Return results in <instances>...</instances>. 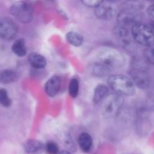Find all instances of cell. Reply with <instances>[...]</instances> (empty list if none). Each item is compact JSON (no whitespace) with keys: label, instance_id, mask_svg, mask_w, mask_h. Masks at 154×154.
<instances>
[{"label":"cell","instance_id":"obj_23","mask_svg":"<svg viewBox=\"0 0 154 154\" xmlns=\"http://www.w3.org/2000/svg\"><path fill=\"white\" fill-rule=\"evenodd\" d=\"M101 2L102 1H99V0H84L82 1V3L87 7L93 8L95 9L99 5Z\"/></svg>","mask_w":154,"mask_h":154},{"label":"cell","instance_id":"obj_10","mask_svg":"<svg viewBox=\"0 0 154 154\" xmlns=\"http://www.w3.org/2000/svg\"><path fill=\"white\" fill-rule=\"evenodd\" d=\"M60 87H61V78L57 75H54L45 84V93L50 97H54L59 93Z\"/></svg>","mask_w":154,"mask_h":154},{"label":"cell","instance_id":"obj_22","mask_svg":"<svg viewBox=\"0 0 154 154\" xmlns=\"http://www.w3.org/2000/svg\"><path fill=\"white\" fill-rule=\"evenodd\" d=\"M144 57L146 60L151 63L152 65H154V48H147L144 51Z\"/></svg>","mask_w":154,"mask_h":154},{"label":"cell","instance_id":"obj_1","mask_svg":"<svg viewBox=\"0 0 154 154\" xmlns=\"http://www.w3.org/2000/svg\"><path fill=\"white\" fill-rule=\"evenodd\" d=\"M117 25L115 32L118 35L126 36L129 30L137 24L141 23V15L139 8L132 5L120 11L117 17Z\"/></svg>","mask_w":154,"mask_h":154},{"label":"cell","instance_id":"obj_20","mask_svg":"<svg viewBox=\"0 0 154 154\" xmlns=\"http://www.w3.org/2000/svg\"><path fill=\"white\" fill-rule=\"evenodd\" d=\"M0 105L6 108L11 105V100L9 98L8 92L2 88L0 89Z\"/></svg>","mask_w":154,"mask_h":154},{"label":"cell","instance_id":"obj_21","mask_svg":"<svg viewBox=\"0 0 154 154\" xmlns=\"http://www.w3.org/2000/svg\"><path fill=\"white\" fill-rule=\"evenodd\" d=\"M46 150L50 154H58L60 152L58 145L57 144V143L54 142V141H49L47 143Z\"/></svg>","mask_w":154,"mask_h":154},{"label":"cell","instance_id":"obj_26","mask_svg":"<svg viewBox=\"0 0 154 154\" xmlns=\"http://www.w3.org/2000/svg\"><path fill=\"white\" fill-rule=\"evenodd\" d=\"M151 28L153 29V32H154V23H153V22H152V24H151Z\"/></svg>","mask_w":154,"mask_h":154},{"label":"cell","instance_id":"obj_14","mask_svg":"<svg viewBox=\"0 0 154 154\" xmlns=\"http://www.w3.org/2000/svg\"><path fill=\"white\" fill-rule=\"evenodd\" d=\"M11 50L14 54L17 57H25L27 54V48L24 39L20 38L15 41L12 45Z\"/></svg>","mask_w":154,"mask_h":154},{"label":"cell","instance_id":"obj_16","mask_svg":"<svg viewBox=\"0 0 154 154\" xmlns=\"http://www.w3.org/2000/svg\"><path fill=\"white\" fill-rule=\"evenodd\" d=\"M43 144L41 141L35 139L28 140L24 144V150L28 153H34L42 150Z\"/></svg>","mask_w":154,"mask_h":154},{"label":"cell","instance_id":"obj_4","mask_svg":"<svg viewBox=\"0 0 154 154\" xmlns=\"http://www.w3.org/2000/svg\"><path fill=\"white\" fill-rule=\"evenodd\" d=\"M98 61L103 63L111 69H119L124 66L125 57L120 51L114 48L102 50L98 57Z\"/></svg>","mask_w":154,"mask_h":154},{"label":"cell","instance_id":"obj_7","mask_svg":"<svg viewBox=\"0 0 154 154\" xmlns=\"http://www.w3.org/2000/svg\"><path fill=\"white\" fill-rule=\"evenodd\" d=\"M117 11V5L115 2L113 1H102L99 5L96 8L94 14L98 19L102 20H111L115 15Z\"/></svg>","mask_w":154,"mask_h":154},{"label":"cell","instance_id":"obj_19","mask_svg":"<svg viewBox=\"0 0 154 154\" xmlns=\"http://www.w3.org/2000/svg\"><path fill=\"white\" fill-rule=\"evenodd\" d=\"M69 95L72 98H76L79 93V81L78 78H72L69 85Z\"/></svg>","mask_w":154,"mask_h":154},{"label":"cell","instance_id":"obj_25","mask_svg":"<svg viewBox=\"0 0 154 154\" xmlns=\"http://www.w3.org/2000/svg\"><path fill=\"white\" fill-rule=\"evenodd\" d=\"M58 154H72V153H70L68 150H61V151L59 152Z\"/></svg>","mask_w":154,"mask_h":154},{"label":"cell","instance_id":"obj_17","mask_svg":"<svg viewBox=\"0 0 154 154\" xmlns=\"http://www.w3.org/2000/svg\"><path fill=\"white\" fill-rule=\"evenodd\" d=\"M17 75L14 71L6 69L0 72V83L11 84L17 81Z\"/></svg>","mask_w":154,"mask_h":154},{"label":"cell","instance_id":"obj_6","mask_svg":"<svg viewBox=\"0 0 154 154\" xmlns=\"http://www.w3.org/2000/svg\"><path fill=\"white\" fill-rule=\"evenodd\" d=\"M12 15L22 23H29L33 19V8L30 3L24 1L16 2L10 8Z\"/></svg>","mask_w":154,"mask_h":154},{"label":"cell","instance_id":"obj_12","mask_svg":"<svg viewBox=\"0 0 154 154\" xmlns=\"http://www.w3.org/2000/svg\"><path fill=\"white\" fill-rule=\"evenodd\" d=\"M28 60L33 68L37 69H44L47 65L46 59L38 53H32L29 55Z\"/></svg>","mask_w":154,"mask_h":154},{"label":"cell","instance_id":"obj_8","mask_svg":"<svg viewBox=\"0 0 154 154\" xmlns=\"http://www.w3.org/2000/svg\"><path fill=\"white\" fill-rule=\"evenodd\" d=\"M17 33V26L11 19L8 17L0 19V38L8 41L13 40Z\"/></svg>","mask_w":154,"mask_h":154},{"label":"cell","instance_id":"obj_3","mask_svg":"<svg viewBox=\"0 0 154 154\" xmlns=\"http://www.w3.org/2000/svg\"><path fill=\"white\" fill-rule=\"evenodd\" d=\"M131 32L133 38L139 45L147 48L154 46V32L151 26L140 23L132 27Z\"/></svg>","mask_w":154,"mask_h":154},{"label":"cell","instance_id":"obj_18","mask_svg":"<svg viewBox=\"0 0 154 154\" xmlns=\"http://www.w3.org/2000/svg\"><path fill=\"white\" fill-rule=\"evenodd\" d=\"M66 40L69 44L75 47H80L84 43V38L76 32H69L66 35Z\"/></svg>","mask_w":154,"mask_h":154},{"label":"cell","instance_id":"obj_13","mask_svg":"<svg viewBox=\"0 0 154 154\" xmlns=\"http://www.w3.org/2000/svg\"><path fill=\"white\" fill-rule=\"evenodd\" d=\"M111 71V69L109 67L99 61L93 63L91 67L92 74L95 77H98V78H103V77L108 76Z\"/></svg>","mask_w":154,"mask_h":154},{"label":"cell","instance_id":"obj_24","mask_svg":"<svg viewBox=\"0 0 154 154\" xmlns=\"http://www.w3.org/2000/svg\"><path fill=\"white\" fill-rule=\"evenodd\" d=\"M147 13L149 17L152 20V21L154 23V4L150 5L147 9Z\"/></svg>","mask_w":154,"mask_h":154},{"label":"cell","instance_id":"obj_2","mask_svg":"<svg viewBox=\"0 0 154 154\" xmlns=\"http://www.w3.org/2000/svg\"><path fill=\"white\" fill-rule=\"evenodd\" d=\"M108 84L116 93L132 96L135 93V85L130 77L123 75H112L108 77Z\"/></svg>","mask_w":154,"mask_h":154},{"label":"cell","instance_id":"obj_11","mask_svg":"<svg viewBox=\"0 0 154 154\" xmlns=\"http://www.w3.org/2000/svg\"><path fill=\"white\" fill-rule=\"evenodd\" d=\"M78 144L83 152H90L93 147V138L91 135L87 132H82L78 136Z\"/></svg>","mask_w":154,"mask_h":154},{"label":"cell","instance_id":"obj_9","mask_svg":"<svg viewBox=\"0 0 154 154\" xmlns=\"http://www.w3.org/2000/svg\"><path fill=\"white\" fill-rule=\"evenodd\" d=\"M130 78L135 84V87H138L140 89L147 88L150 84L148 77L144 70L133 69L130 72Z\"/></svg>","mask_w":154,"mask_h":154},{"label":"cell","instance_id":"obj_15","mask_svg":"<svg viewBox=\"0 0 154 154\" xmlns=\"http://www.w3.org/2000/svg\"><path fill=\"white\" fill-rule=\"evenodd\" d=\"M108 93V87L104 84H99L95 88L93 93V101L95 104H98L105 99Z\"/></svg>","mask_w":154,"mask_h":154},{"label":"cell","instance_id":"obj_5","mask_svg":"<svg viewBox=\"0 0 154 154\" xmlns=\"http://www.w3.org/2000/svg\"><path fill=\"white\" fill-rule=\"evenodd\" d=\"M123 103L121 95L112 93L105 98L102 106V115L105 118H114L119 114Z\"/></svg>","mask_w":154,"mask_h":154}]
</instances>
